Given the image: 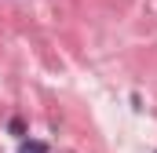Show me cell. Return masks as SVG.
I'll return each mask as SVG.
<instances>
[{
    "instance_id": "obj_2",
    "label": "cell",
    "mask_w": 157,
    "mask_h": 153,
    "mask_svg": "<svg viewBox=\"0 0 157 153\" xmlns=\"http://www.w3.org/2000/svg\"><path fill=\"white\" fill-rule=\"evenodd\" d=\"M7 131H11V135H18V139H26V120H22V117H11Z\"/></svg>"
},
{
    "instance_id": "obj_1",
    "label": "cell",
    "mask_w": 157,
    "mask_h": 153,
    "mask_svg": "<svg viewBox=\"0 0 157 153\" xmlns=\"http://www.w3.org/2000/svg\"><path fill=\"white\" fill-rule=\"evenodd\" d=\"M18 153H51V150H48V142H40V139H22V142H18Z\"/></svg>"
},
{
    "instance_id": "obj_3",
    "label": "cell",
    "mask_w": 157,
    "mask_h": 153,
    "mask_svg": "<svg viewBox=\"0 0 157 153\" xmlns=\"http://www.w3.org/2000/svg\"><path fill=\"white\" fill-rule=\"evenodd\" d=\"M154 153H157V150H154Z\"/></svg>"
}]
</instances>
